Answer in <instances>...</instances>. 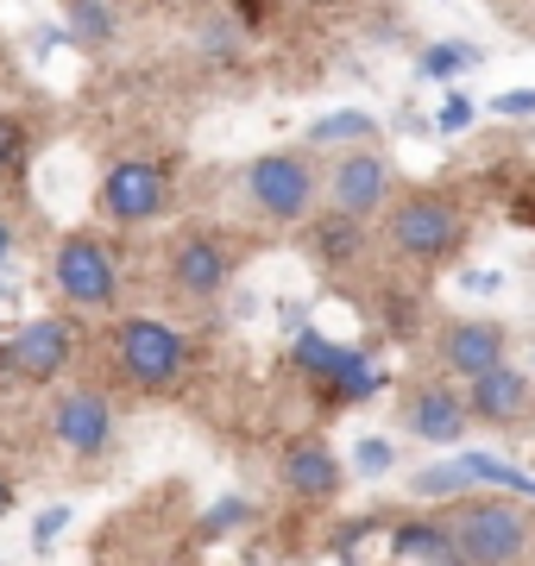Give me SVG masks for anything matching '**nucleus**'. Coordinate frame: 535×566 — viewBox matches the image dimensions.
Returning <instances> with one entry per match:
<instances>
[{
  "instance_id": "nucleus-1",
  "label": "nucleus",
  "mask_w": 535,
  "mask_h": 566,
  "mask_svg": "<svg viewBox=\"0 0 535 566\" xmlns=\"http://www.w3.org/2000/svg\"><path fill=\"white\" fill-rule=\"evenodd\" d=\"M448 528L453 554L466 566H516L529 554V510L523 504H504V497H466V504H453L441 516Z\"/></svg>"
},
{
  "instance_id": "nucleus-2",
  "label": "nucleus",
  "mask_w": 535,
  "mask_h": 566,
  "mask_svg": "<svg viewBox=\"0 0 535 566\" xmlns=\"http://www.w3.org/2000/svg\"><path fill=\"white\" fill-rule=\"evenodd\" d=\"M114 359H120V371L139 390H170L183 378L189 346H183L177 327L151 322V315H133V322H120V334H114Z\"/></svg>"
},
{
  "instance_id": "nucleus-3",
  "label": "nucleus",
  "mask_w": 535,
  "mask_h": 566,
  "mask_svg": "<svg viewBox=\"0 0 535 566\" xmlns=\"http://www.w3.org/2000/svg\"><path fill=\"white\" fill-rule=\"evenodd\" d=\"M51 277H57L63 303H76V308H114V296H120V264H114V245H102L95 233H70V240L57 245Z\"/></svg>"
},
{
  "instance_id": "nucleus-4",
  "label": "nucleus",
  "mask_w": 535,
  "mask_h": 566,
  "mask_svg": "<svg viewBox=\"0 0 535 566\" xmlns=\"http://www.w3.org/2000/svg\"><path fill=\"white\" fill-rule=\"evenodd\" d=\"M246 196L252 208L265 214V221H303L315 208V170L310 158H296V151H265V158H252L246 170Z\"/></svg>"
},
{
  "instance_id": "nucleus-5",
  "label": "nucleus",
  "mask_w": 535,
  "mask_h": 566,
  "mask_svg": "<svg viewBox=\"0 0 535 566\" xmlns=\"http://www.w3.org/2000/svg\"><path fill=\"white\" fill-rule=\"evenodd\" d=\"M460 240H466V221H460V208L441 202V196H410V202L391 214V245L416 264H441L448 252H460Z\"/></svg>"
},
{
  "instance_id": "nucleus-6",
  "label": "nucleus",
  "mask_w": 535,
  "mask_h": 566,
  "mask_svg": "<svg viewBox=\"0 0 535 566\" xmlns=\"http://www.w3.org/2000/svg\"><path fill=\"white\" fill-rule=\"evenodd\" d=\"M165 202H170V177H165V164L126 158V164H114V170L102 177V214H107V221H120V227L151 221V214H158Z\"/></svg>"
},
{
  "instance_id": "nucleus-7",
  "label": "nucleus",
  "mask_w": 535,
  "mask_h": 566,
  "mask_svg": "<svg viewBox=\"0 0 535 566\" xmlns=\"http://www.w3.org/2000/svg\"><path fill=\"white\" fill-rule=\"evenodd\" d=\"M70 346H76L70 322H57V315H39V322H25L13 340L0 346V353H7V365H13L20 378H32V385H51L63 365H70Z\"/></svg>"
},
{
  "instance_id": "nucleus-8",
  "label": "nucleus",
  "mask_w": 535,
  "mask_h": 566,
  "mask_svg": "<svg viewBox=\"0 0 535 566\" xmlns=\"http://www.w3.org/2000/svg\"><path fill=\"white\" fill-rule=\"evenodd\" d=\"M51 441L70 447V453H107V441H114V409H107L102 390H70V397H57V409H51Z\"/></svg>"
},
{
  "instance_id": "nucleus-9",
  "label": "nucleus",
  "mask_w": 535,
  "mask_h": 566,
  "mask_svg": "<svg viewBox=\"0 0 535 566\" xmlns=\"http://www.w3.org/2000/svg\"><path fill=\"white\" fill-rule=\"evenodd\" d=\"M328 202L340 208V214H353V221L378 214V208L391 202V164L371 158V151H347L328 177Z\"/></svg>"
},
{
  "instance_id": "nucleus-10",
  "label": "nucleus",
  "mask_w": 535,
  "mask_h": 566,
  "mask_svg": "<svg viewBox=\"0 0 535 566\" xmlns=\"http://www.w3.org/2000/svg\"><path fill=\"white\" fill-rule=\"evenodd\" d=\"M170 277H177V290L183 296H196V303H208V296H221L227 277H233V259H227L221 240H177V252H170Z\"/></svg>"
},
{
  "instance_id": "nucleus-11",
  "label": "nucleus",
  "mask_w": 535,
  "mask_h": 566,
  "mask_svg": "<svg viewBox=\"0 0 535 566\" xmlns=\"http://www.w3.org/2000/svg\"><path fill=\"white\" fill-rule=\"evenodd\" d=\"M441 365H448L453 378H479V371L504 365V327L497 322H453L441 334Z\"/></svg>"
},
{
  "instance_id": "nucleus-12",
  "label": "nucleus",
  "mask_w": 535,
  "mask_h": 566,
  "mask_svg": "<svg viewBox=\"0 0 535 566\" xmlns=\"http://www.w3.org/2000/svg\"><path fill=\"white\" fill-rule=\"evenodd\" d=\"M284 485L296 497H310V504H328L334 491H340V460L322 441H296L284 453Z\"/></svg>"
},
{
  "instance_id": "nucleus-13",
  "label": "nucleus",
  "mask_w": 535,
  "mask_h": 566,
  "mask_svg": "<svg viewBox=\"0 0 535 566\" xmlns=\"http://www.w3.org/2000/svg\"><path fill=\"white\" fill-rule=\"evenodd\" d=\"M473 416L479 422H516L523 409H529V378L511 371V365H492V371H479L473 378Z\"/></svg>"
},
{
  "instance_id": "nucleus-14",
  "label": "nucleus",
  "mask_w": 535,
  "mask_h": 566,
  "mask_svg": "<svg viewBox=\"0 0 535 566\" xmlns=\"http://www.w3.org/2000/svg\"><path fill=\"white\" fill-rule=\"evenodd\" d=\"M410 434L416 441H434V447H453L460 434H466V403L453 397V390H416L410 403Z\"/></svg>"
},
{
  "instance_id": "nucleus-15",
  "label": "nucleus",
  "mask_w": 535,
  "mask_h": 566,
  "mask_svg": "<svg viewBox=\"0 0 535 566\" xmlns=\"http://www.w3.org/2000/svg\"><path fill=\"white\" fill-rule=\"evenodd\" d=\"M391 560L397 566H466L453 554L448 528L441 523H397L391 528Z\"/></svg>"
},
{
  "instance_id": "nucleus-16",
  "label": "nucleus",
  "mask_w": 535,
  "mask_h": 566,
  "mask_svg": "<svg viewBox=\"0 0 535 566\" xmlns=\"http://www.w3.org/2000/svg\"><path fill=\"white\" fill-rule=\"evenodd\" d=\"M310 240H315V252H322L328 264H347V259H359V245H366V227L353 221V214H340V208H334V214H322V221L310 227Z\"/></svg>"
},
{
  "instance_id": "nucleus-17",
  "label": "nucleus",
  "mask_w": 535,
  "mask_h": 566,
  "mask_svg": "<svg viewBox=\"0 0 535 566\" xmlns=\"http://www.w3.org/2000/svg\"><path fill=\"white\" fill-rule=\"evenodd\" d=\"M460 465L473 472V485H497V491H511V497H535V472L497 460V453H460Z\"/></svg>"
},
{
  "instance_id": "nucleus-18",
  "label": "nucleus",
  "mask_w": 535,
  "mask_h": 566,
  "mask_svg": "<svg viewBox=\"0 0 535 566\" xmlns=\"http://www.w3.org/2000/svg\"><path fill=\"white\" fill-rule=\"evenodd\" d=\"M63 13H70V39L88 44V51L114 39V7L107 0H63Z\"/></svg>"
},
{
  "instance_id": "nucleus-19",
  "label": "nucleus",
  "mask_w": 535,
  "mask_h": 566,
  "mask_svg": "<svg viewBox=\"0 0 535 566\" xmlns=\"http://www.w3.org/2000/svg\"><path fill=\"white\" fill-rule=\"evenodd\" d=\"M378 133V120L371 114H359V107H340V114H322V120L310 126V145H359Z\"/></svg>"
},
{
  "instance_id": "nucleus-20",
  "label": "nucleus",
  "mask_w": 535,
  "mask_h": 566,
  "mask_svg": "<svg viewBox=\"0 0 535 566\" xmlns=\"http://www.w3.org/2000/svg\"><path fill=\"white\" fill-rule=\"evenodd\" d=\"M485 63V51L466 39H448V44H429V57H422V76L434 82H453V76H466V70H479Z\"/></svg>"
},
{
  "instance_id": "nucleus-21",
  "label": "nucleus",
  "mask_w": 535,
  "mask_h": 566,
  "mask_svg": "<svg viewBox=\"0 0 535 566\" xmlns=\"http://www.w3.org/2000/svg\"><path fill=\"white\" fill-rule=\"evenodd\" d=\"M466 485H473V472H466L460 460L429 465V472H416V497H460Z\"/></svg>"
},
{
  "instance_id": "nucleus-22",
  "label": "nucleus",
  "mask_w": 535,
  "mask_h": 566,
  "mask_svg": "<svg viewBox=\"0 0 535 566\" xmlns=\"http://www.w3.org/2000/svg\"><path fill=\"white\" fill-rule=\"evenodd\" d=\"M391 465H397V453H391V441H378V434L353 447V472H359V479H385Z\"/></svg>"
},
{
  "instance_id": "nucleus-23",
  "label": "nucleus",
  "mask_w": 535,
  "mask_h": 566,
  "mask_svg": "<svg viewBox=\"0 0 535 566\" xmlns=\"http://www.w3.org/2000/svg\"><path fill=\"white\" fill-rule=\"evenodd\" d=\"M473 120H479V102L466 95V88H448V102H441V114H434V126H441V133H466Z\"/></svg>"
},
{
  "instance_id": "nucleus-24",
  "label": "nucleus",
  "mask_w": 535,
  "mask_h": 566,
  "mask_svg": "<svg viewBox=\"0 0 535 566\" xmlns=\"http://www.w3.org/2000/svg\"><path fill=\"white\" fill-rule=\"evenodd\" d=\"M492 114L497 120H535V88H504V95H492Z\"/></svg>"
},
{
  "instance_id": "nucleus-25",
  "label": "nucleus",
  "mask_w": 535,
  "mask_h": 566,
  "mask_svg": "<svg viewBox=\"0 0 535 566\" xmlns=\"http://www.w3.org/2000/svg\"><path fill=\"white\" fill-rule=\"evenodd\" d=\"M252 516V504L246 497H221V504L208 510V523H202V535H221V528H240Z\"/></svg>"
},
{
  "instance_id": "nucleus-26",
  "label": "nucleus",
  "mask_w": 535,
  "mask_h": 566,
  "mask_svg": "<svg viewBox=\"0 0 535 566\" xmlns=\"http://www.w3.org/2000/svg\"><path fill=\"white\" fill-rule=\"evenodd\" d=\"M63 528H70V504H51V510H39V523H32V547H51L63 535Z\"/></svg>"
},
{
  "instance_id": "nucleus-27",
  "label": "nucleus",
  "mask_w": 535,
  "mask_h": 566,
  "mask_svg": "<svg viewBox=\"0 0 535 566\" xmlns=\"http://www.w3.org/2000/svg\"><path fill=\"white\" fill-rule=\"evenodd\" d=\"M20 145H25V126L13 120V114H0V170H13V164L25 158Z\"/></svg>"
},
{
  "instance_id": "nucleus-28",
  "label": "nucleus",
  "mask_w": 535,
  "mask_h": 566,
  "mask_svg": "<svg viewBox=\"0 0 535 566\" xmlns=\"http://www.w3.org/2000/svg\"><path fill=\"white\" fill-rule=\"evenodd\" d=\"M233 13L240 20H265V0H233Z\"/></svg>"
},
{
  "instance_id": "nucleus-29",
  "label": "nucleus",
  "mask_w": 535,
  "mask_h": 566,
  "mask_svg": "<svg viewBox=\"0 0 535 566\" xmlns=\"http://www.w3.org/2000/svg\"><path fill=\"white\" fill-rule=\"evenodd\" d=\"M13 259V221H7V214H0V264Z\"/></svg>"
},
{
  "instance_id": "nucleus-30",
  "label": "nucleus",
  "mask_w": 535,
  "mask_h": 566,
  "mask_svg": "<svg viewBox=\"0 0 535 566\" xmlns=\"http://www.w3.org/2000/svg\"><path fill=\"white\" fill-rule=\"evenodd\" d=\"M7 510H13V485H7V479H0V516H7Z\"/></svg>"
},
{
  "instance_id": "nucleus-31",
  "label": "nucleus",
  "mask_w": 535,
  "mask_h": 566,
  "mask_svg": "<svg viewBox=\"0 0 535 566\" xmlns=\"http://www.w3.org/2000/svg\"><path fill=\"white\" fill-rule=\"evenodd\" d=\"M170 7H196V0H170Z\"/></svg>"
}]
</instances>
